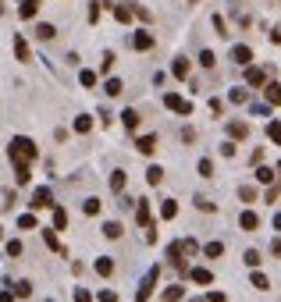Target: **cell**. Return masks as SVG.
Here are the masks:
<instances>
[{
	"label": "cell",
	"instance_id": "9f6ffc18",
	"mask_svg": "<svg viewBox=\"0 0 281 302\" xmlns=\"http://www.w3.org/2000/svg\"><path fill=\"white\" fill-rule=\"evenodd\" d=\"M136 302H142V299H136Z\"/></svg>",
	"mask_w": 281,
	"mask_h": 302
},
{
	"label": "cell",
	"instance_id": "4fadbf2b",
	"mask_svg": "<svg viewBox=\"0 0 281 302\" xmlns=\"http://www.w3.org/2000/svg\"><path fill=\"white\" fill-rule=\"evenodd\" d=\"M103 93H107V96H121L125 93V82L121 79H107V82H103Z\"/></svg>",
	"mask_w": 281,
	"mask_h": 302
},
{
	"label": "cell",
	"instance_id": "6da1fadb",
	"mask_svg": "<svg viewBox=\"0 0 281 302\" xmlns=\"http://www.w3.org/2000/svg\"><path fill=\"white\" fill-rule=\"evenodd\" d=\"M36 142L32 139H25V135H18V139H11V146H7V157L14 160V164H28V160H36Z\"/></svg>",
	"mask_w": 281,
	"mask_h": 302
},
{
	"label": "cell",
	"instance_id": "ba28073f",
	"mask_svg": "<svg viewBox=\"0 0 281 302\" xmlns=\"http://www.w3.org/2000/svg\"><path fill=\"white\" fill-rule=\"evenodd\" d=\"M231 60H235L239 68H246L249 60H253V50H249V47H235V50H231Z\"/></svg>",
	"mask_w": 281,
	"mask_h": 302
},
{
	"label": "cell",
	"instance_id": "1f68e13d",
	"mask_svg": "<svg viewBox=\"0 0 281 302\" xmlns=\"http://www.w3.org/2000/svg\"><path fill=\"white\" fill-rule=\"evenodd\" d=\"M114 18L121 22V25H128V22H132V7H125V4H117V7H114Z\"/></svg>",
	"mask_w": 281,
	"mask_h": 302
},
{
	"label": "cell",
	"instance_id": "603a6c76",
	"mask_svg": "<svg viewBox=\"0 0 281 302\" xmlns=\"http://www.w3.org/2000/svg\"><path fill=\"white\" fill-rule=\"evenodd\" d=\"M75 132H79V135L93 132V117H89V114H79V117H75Z\"/></svg>",
	"mask_w": 281,
	"mask_h": 302
},
{
	"label": "cell",
	"instance_id": "7a4b0ae2",
	"mask_svg": "<svg viewBox=\"0 0 281 302\" xmlns=\"http://www.w3.org/2000/svg\"><path fill=\"white\" fill-rule=\"evenodd\" d=\"M164 107H168V110H174V114H182V117H189V114H192V103H189V100H182L178 93H168V96H164Z\"/></svg>",
	"mask_w": 281,
	"mask_h": 302
},
{
	"label": "cell",
	"instance_id": "7dc6e473",
	"mask_svg": "<svg viewBox=\"0 0 281 302\" xmlns=\"http://www.w3.org/2000/svg\"><path fill=\"white\" fill-rule=\"evenodd\" d=\"M75 302H93V292H85V288H75Z\"/></svg>",
	"mask_w": 281,
	"mask_h": 302
},
{
	"label": "cell",
	"instance_id": "ab89813d",
	"mask_svg": "<svg viewBox=\"0 0 281 302\" xmlns=\"http://www.w3.org/2000/svg\"><path fill=\"white\" fill-rule=\"evenodd\" d=\"M79 82H82L85 89H93V85H96V71H82V75H79Z\"/></svg>",
	"mask_w": 281,
	"mask_h": 302
},
{
	"label": "cell",
	"instance_id": "ee69618b",
	"mask_svg": "<svg viewBox=\"0 0 281 302\" xmlns=\"http://www.w3.org/2000/svg\"><path fill=\"white\" fill-rule=\"evenodd\" d=\"M114 68V54H103V60H100V75H107Z\"/></svg>",
	"mask_w": 281,
	"mask_h": 302
},
{
	"label": "cell",
	"instance_id": "e575fe53",
	"mask_svg": "<svg viewBox=\"0 0 281 302\" xmlns=\"http://www.w3.org/2000/svg\"><path fill=\"white\" fill-rule=\"evenodd\" d=\"M100 206H103V203L96 199V195H89V199L82 203V210H85V214H89V217H93V214H100Z\"/></svg>",
	"mask_w": 281,
	"mask_h": 302
},
{
	"label": "cell",
	"instance_id": "5b68a950",
	"mask_svg": "<svg viewBox=\"0 0 281 302\" xmlns=\"http://www.w3.org/2000/svg\"><path fill=\"white\" fill-rule=\"evenodd\" d=\"M132 47H136V50H153V32H146V28H139V32L132 36Z\"/></svg>",
	"mask_w": 281,
	"mask_h": 302
},
{
	"label": "cell",
	"instance_id": "f1b7e54d",
	"mask_svg": "<svg viewBox=\"0 0 281 302\" xmlns=\"http://www.w3.org/2000/svg\"><path fill=\"white\" fill-rule=\"evenodd\" d=\"M267 135L274 146H281V121H267Z\"/></svg>",
	"mask_w": 281,
	"mask_h": 302
},
{
	"label": "cell",
	"instance_id": "44dd1931",
	"mask_svg": "<svg viewBox=\"0 0 281 302\" xmlns=\"http://www.w3.org/2000/svg\"><path fill=\"white\" fill-rule=\"evenodd\" d=\"M160 217H164V220H174V217H178V203H174V199H164V206H160Z\"/></svg>",
	"mask_w": 281,
	"mask_h": 302
},
{
	"label": "cell",
	"instance_id": "4dcf8cb0",
	"mask_svg": "<svg viewBox=\"0 0 281 302\" xmlns=\"http://www.w3.org/2000/svg\"><path fill=\"white\" fill-rule=\"evenodd\" d=\"M171 71L178 75V79H185V75H189V60H185V57H174V64H171Z\"/></svg>",
	"mask_w": 281,
	"mask_h": 302
},
{
	"label": "cell",
	"instance_id": "7bdbcfd3",
	"mask_svg": "<svg viewBox=\"0 0 281 302\" xmlns=\"http://www.w3.org/2000/svg\"><path fill=\"white\" fill-rule=\"evenodd\" d=\"M96 299H100V302H117V292H111V288H100V292H96Z\"/></svg>",
	"mask_w": 281,
	"mask_h": 302
},
{
	"label": "cell",
	"instance_id": "2e32d148",
	"mask_svg": "<svg viewBox=\"0 0 281 302\" xmlns=\"http://www.w3.org/2000/svg\"><path fill=\"white\" fill-rule=\"evenodd\" d=\"M125 185H128V174L125 171H111V189L114 192H125Z\"/></svg>",
	"mask_w": 281,
	"mask_h": 302
},
{
	"label": "cell",
	"instance_id": "74e56055",
	"mask_svg": "<svg viewBox=\"0 0 281 302\" xmlns=\"http://www.w3.org/2000/svg\"><path fill=\"white\" fill-rule=\"evenodd\" d=\"M242 263H246V267H260V252H256V249H246Z\"/></svg>",
	"mask_w": 281,
	"mask_h": 302
},
{
	"label": "cell",
	"instance_id": "f546056e",
	"mask_svg": "<svg viewBox=\"0 0 281 302\" xmlns=\"http://www.w3.org/2000/svg\"><path fill=\"white\" fill-rule=\"evenodd\" d=\"M160 181H164V171H160L157 164H153V167L146 171V185H160Z\"/></svg>",
	"mask_w": 281,
	"mask_h": 302
},
{
	"label": "cell",
	"instance_id": "6f0895ef",
	"mask_svg": "<svg viewBox=\"0 0 281 302\" xmlns=\"http://www.w3.org/2000/svg\"><path fill=\"white\" fill-rule=\"evenodd\" d=\"M47 302H50V299H47Z\"/></svg>",
	"mask_w": 281,
	"mask_h": 302
},
{
	"label": "cell",
	"instance_id": "836d02e7",
	"mask_svg": "<svg viewBox=\"0 0 281 302\" xmlns=\"http://www.w3.org/2000/svg\"><path fill=\"white\" fill-rule=\"evenodd\" d=\"M103 235H107V238H121V224H117V220H107V224H103Z\"/></svg>",
	"mask_w": 281,
	"mask_h": 302
},
{
	"label": "cell",
	"instance_id": "bcb514c9",
	"mask_svg": "<svg viewBox=\"0 0 281 302\" xmlns=\"http://www.w3.org/2000/svg\"><path fill=\"white\" fill-rule=\"evenodd\" d=\"M4 249H7V256H22V242H18V238H11Z\"/></svg>",
	"mask_w": 281,
	"mask_h": 302
},
{
	"label": "cell",
	"instance_id": "277c9868",
	"mask_svg": "<svg viewBox=\"0 0 281 302\" xmlns=\"http://www.w3.org/2000/svg\"><path fill=\"white\" fill-rule=\"evenodd\" d=\"M136 149H139L142 157H153V153H157V135H139V139H136Z\"/></svg>",
	"mask_w": 281,
	"mask_h": 302
},
{
	"label": "cell",
	"instance_id": "cb8c5ba5",
	"mask_svg": "<svg viewBox=\"0 0 281 302\" xmlns=\"http://www.w3.org/2000/svg\"><path fill=\"white\" fill-rule=\"evenodd\" d=\"M221 252H225V246H221V242H206V246H203V256H206V260H217Z\"/></svg>",
	"mask_w": 281,
	"mask_h": 302
},
{
	"label": "cell",
	"instance_id": "30bf717a",
	"mask_svg": "<svg viewBox=\"0 0 281 302\" xmlns=\"http://www.w3.org/2000/svg\"><path fill=\"white\" fill-rule=\"evenodd\" d=\"M96 274L100 277H111L114 274V260H111V256H96Z\"/></svg>",
	"mask_w": 281,
	"mask_h": 302
},
{
	"label": "cell",
	"instance_id": "f907efd6",
	"mask_svg": "<svg viewBox=\"0 0 281 302\" xmlns=\"http://www.w3.org/2000/svg\"><path fill=\"white\" fill-rule=\"evenodd\" d=\"M0 302H14V292L7 288V292H0Z\"/></svg>",
	"mask_w": 281,
	"mask_h": 302
},
{
	"label": "cell",
	"instance_id": "ffe728a7",
	"mask_svg": "<svg viewBox=\"0 0 281 302\" xmlns=\"http://www.w3.org/2000/svg\"><path fill=\"white\" fill-rule=\"evenodd\" d=\"M249 281H253V288H256V292H267V288H271V277H267V274H260V270H253V277H249Z\"/></svg>",
	"mask_w": 281,
	"mask_h": 302
},
{
	"label": "cell",
	"instance_id": "11a10c76",
	"mask_svg": "<svg viewBox=\"0 0 281 302\" xmlns=\"http://www.w3.org/2000/svg\"><path fill=\"white\" fill-rule=\"evenodd\" d=\"M192 302H203V299H192Z\"/></svg>",
	"mask_w": 281,
	"mask_h": 302
},
{
	"label": "cell",
	"instance_id": "7402d4cb",
	"mask_svg": "<svg viewBox=\"0 0 281 302\" xmlns=\"http://www.w3.org/2000/svg\"><path fill=\"white\" fill-rule=\"evenodd\" d=\"M43 242H47L50 249H57V252H64L68 256V249H61V242H57V235H54V228H43Z\"/></svg>",
	"mask_w": 281,
	"mask_h": 302
},
{
	"label": "cell",
	"instance_id": "83f0119b",
	"mask_svg": "<svg viewBox=\"0 0 281 302\" xmlns=\"http://www.w3.org/2000/svg\"><path fill=\"white\" fill-rule=\"evenodd\" d=\"M121 121H125V128H128V132H136V128H139V110H125Z\"/></svg>",
	"mask_w": 281,
	"mask_h": 302
},
{
	"label": "cell",
	"instance_id": "d590c367",
	"mask_svg": "<svg viewBox=\"0 0 281 302\" xmlns=\"http://www.w3.org/2000/svg\"><path fill=\"white\" fill-rule=\"evenodd\" d=\"M14 295H18V299H28V295H32V284H28V281H18V284H14Z\"/></svg>",
	"mask_w": 281,
	"mask_h": 302
},
{
	"label": "cell",
	"instance_id": "8d00e7d4",
	"mask_svg": "<svg viewBox=\"0 0 281 302\" xmlns=\"http://www.w3.org/2000/svg\"><path fill=\"white\" fill-rule=\"evenodd\" d=\"M199 64H203V68H214V64H217V54H214V50H203V54H199Z\"/></svg>",
	"mask_w": 281,
	"mask_h": 302
},
{
	"label": "cell",
	"instance_id": "d6a6232c",
	"mask_svg": "<svg viewBox=\"0 0 281 302\" xmlns=\"http://www.w3.org/2000/svg\"><path fill=\"white\" fill-rule=\"evenodd\" d=\"M182 295H185V288H182V284H171V288L164 292V302H178Z\"/></svg>",
	"mask_w": 281,
	"mask_h": 302
},
{
	"label": "cell",
	"instance_id": "5bb4252c",
	"mask_svg": "<svg viewBox=\"0 0 281 302\" xmlns=\"http://www.w3.org/2000/svg\"><path fill=\"white\" fill-rule=\"evenodd\" d=\"M139 203V210H136V220L142 224V228H150V203H146V199H136Z\"/></svg>",
	"mask_w": 281,
	"mask_h": 302
},
{
	"label": "cell",
	"instance_id": "484cf974",
	"mask_svg": "<svg viewBox=\"0 0 281 302\" xmlns=\"http://www.w3.org/2000/svg\"><path fill=\"white\" fill-rule=\"evenodd\" d=\"M36 36H39V39H54V36H57V28H54L50 22H39V25H36Z\"/></svg>",
	"mask_w": 281,
	"mask_h": 302
},
{
	"label": "cell",
	"instance_id": "816d5d0a",
	"mask_svg": "<svg viewBox=\"0 0 281 302\" xmlns=\"http://www.w3.org/2000/svg\"><path fill=\"white\" fill-rule=\"evenodd\" d=\"M274 231H281V214H278V217H274Z\"/></svg>",
	"mask_w": 281,
	"mask_h": 302
},
{
	"label": "cell",
	"instance_id": "d6986e66",
	"mask_svg": "<svg viewBox=\"0 0 281 302\" xmlns=\"http://www.w3.org/2000/svg\"><path fill=\"white\" fill-rule=\"evenodd\" d=\"M28 178H32L28 164H14V181H18V185H28Z\"/></svg>",
	"mask_w": 281,
	"mask_h": 302
},
{
	"label": "cell",
	"instance_id": "f5cc1de1",
	"mask_svg": "<svg viewBox=\"0 0 281 302\" xmlns=\"http://www.w3.org/2000/svg\"><path fill=\"white\" fill-rule=\"evenodd\" d=\"M0 11H4V0H0Z\"/></svg>",
	"mask_w": 281,
	"mask_h": 302
},
{
	"label": "cell",
	"instance_id": "9a60e30c",
	"mask_svg": "<svg viewBox=\"0 0 281 302\" xmlns=\"http://www.w3.org/2000/svg\"><path fill=\"white\" fill-rule=\"evenodd\" d=\"M14 57L18 60H32V54H28V43L22 36H14Z\"/></svg>",
	"mask_w": 281,
	"mask_h": 302
},
{
	"label": "cell",
	"instance_id": "b9f144b4",
	"mask_svg": "<svg viewBox=\"0 0 281 302\" xmlns=\"http://www.w3.org/2000/svg\"><path fill=\"white\" fill-rule=\"evenodd\" d=\"M228 100H231V103H246V100H249V93H246V89H231Z\"/></svg>",
	"mask_w": 281,
	"mask_h": 302
},
{
	"label": "cell",
	"instance_id": "f6af8a7d",
	"mask_svg": "<svg viewBox=\"0 0 281 302\" xmlns=\"http://www.w3.org/2000/svg\"><path fill=\"white\" fill-rule=\"evenodd\" d=\"M18 228H25V231L36 228V217H32V214H22V217H18Z\"/></svg>",
	"mask_w": 281,
	"mask_h": 302
},
{
	"label": "cell",
	"instance_id": "db71d44e",
	"mask_svg": "<svg viewBox=\"0 0 281 302\" xmlns=\"http://www.w3.org/2000/svg\"><path fill=\"white\" fill-rule=\"evenodd\" d=\"M0 238H4V228H0Z\"/></svg>",
	"mask_w": 281,
	"mask_h": 302
},
{
	"label": "cell",
	"instance_id": "7c38bea8",
	"mask_svg": "<svg viewBox=\"0 0 281 302\" xmlns=\"http://www.w3.org/2000/svg\"><path fill=\"white\" fill-rule=\"evenodd\" d=\"M263 96H267V107H278V103H281V85L271 82L267 89H263Z\"/></svg>",
	"mask_w": 281,
	"mask_h": 302
},
{
	"label": "cell",
	"instance_id": "8fae6325",
	"mask_svg": "<svg viewBox=\"0 0 281 302\" xmlns=\"http://www.w3.org/2000/svg\"><path fill=\"white\" fill-rule=\"evenodd\" d=\"M228 135H231V139H246L249 125H246V121H228Z\"/></svg>",
	"mask_w": 281,
	"mask_h": 302
},
{
	"label": "cell",
	"instance_id": "9c48e42d",
	"mask_svg": "<svg viewBox=\"0 0 281 302\" xmlns=\"http://www.w3.org/2000/svg\"><path fill=\"white\" fill-rule=\"evenodd\" d=\"M39 4H43V0H22V7H18V18H36Z\"/></svg>",
	"mask_w": 281,
	"mask_h": 302
},
{
	"label": "cell",
	"instance_id": "d4e9b609",
	"mask_svg": "<svg viewBox=\"0 0 281 302\" xmlns=\"http://www.w3.org/2000/svg\"><path fill=\"white\" fill-rule=\"evenodd\" d=\"M246 82H249V85H263V82H267V75H263L260 68H249V71H246Z\"/></svg>",
	"mask_w": 281,
	"mask_h": 302
},
{
	"label": "cell",
	"instance_id": "c3c4849f",
	"mask_svg": "<svg viewBox=\"0 0 281 302\" xmlns=\"http://www.w3.org/2000/svg\"><path fill=\"white\" fill-rule=\"evenodd\" d=\"M214 28H217V36H228L225 32V18H221V14H214Z\"/></svg>",
	"mask_w": 281,
	"mask_h": 302
},
{
	"label": "cell",
	"instance_id": "52a82bcc",
	"mask_svg": "<svg viewBox=\"0 0 281 302\" xmlns=\"http://www.w3.org/2000/svg\"><path fill=\"white\" fill-rule=\"evenodd\" d=\"M189 277L196 281V284H214V270H206V267H196V270H189Z\"/></svg>",
	"mask_w": 281,
	"mask_h": 302
},
{
	"label": "cell",
	"instance_id": "8992f818",
	"mask_svg": "<svg viewBox=\"0 0 281 302\" xmlns=\"http://www.w3.org/2000/svg\"><path fill=\"white\" fill-rule=\"evenodd\" d=\"M239 228L242 231H256L260 228V217L253 214V210H242V214H239Z\"/></svg>",
	"mask_w": 281,
	"mask_h": 302
},
{
	"label": "cell",
	"instance_id": "60d3db41",
	"mask_svg": "<svg viewBox=\"0 0 281 302\" xmlns=\"http://www.w3.org/2000/svg\"><path fill=\"white\" fill-rule=\"evenodd\" d=\"M192 203H196V210H203V214H206V210H210V214H214V203L206 199V195H196V199H192Z\"/></svg>",
	"mask_w": 281,
	"mask_h": 302
},
{
	"label": "cell",
	"instance_id": "4316f807",
	"mask_svg": "<svg viewBox=\"0 0 281 302\" xmlns=\"http://www.w3.org/2000/svg\"><path fill=\"white\" fill-rule=\"evenodd\" d=\"M196 171H199V178H214V160H210V157H203V160L196 164Z\"/></svg>",
	"mask_w": 281,
	"mask_h": 302
},
{
	"label": "cell",
	"instance_id": "3957f363",
	"mask_svg": "<svg viewBox=\"0 0 281 302\" xmlns=\"http://www.w3.org/2000/svg\"><path fill=\"white\" fill-rule=\"evenodd\" d=\"M32 210H47V206H54V192L50 189H36L32 192V203H28Z\"/></svg>",
	"mask_w": 281,
	"mask_h": 302
},
{
	"label": "cell",
	"instance_id": "e0dca14e",
	"mask_svg": "<svg viewBox=\"0 0 281 302\" xmlns=\"http://www.w3.org/2000/svg\"><path fill=\"white\" fill-rule=\"evenodd\" d=\"M256 181H260V185H274V181H278L274 167H256Z\"/></svg>",
	"mask_w": 281,
	"mask_h": 302
},
{
	"label": "cell",
	"instance_id": "f35d334b",
	"mask_svg": "<svg viewBox=\"0 0 281 302\" xmlns=\"http://www.w3.org/2000/svg\"><path fill=\"white\" fill-rule=\"evenodd\" d=\"M239 195H242L246 203H256V189L253 185H239Z\"/></svg>",
	"mask_w": 281,
	"mask_h": 302
},
{
	"label": "cell",
	"instance_id": "ac0fdd59",
	"mask_svg": "<svg viewBox=\"0 0 281 302\" xmlns=\"http://www.w3.org/2000/svg\"><path fill=\"white\" fill-rule=\"evenodd\" d=\"M61 228H68V210L54 206V231H61Z\"/></svg>",
	"mask_w": 281,
	"mask_h": 302
},
{
	"label": "cell",
	"instance_id": "681fc988",
	"mask_svg": "<svg viewBox=\"0 0 281 302\" xmlns=\"http://www.w3.org/2000/svg\"><path fill=\"white\" fill-rule=\"evenodd\" d=\"M221 153H225V157H235V142H231V139L221 142Z\"/></svg>",
	"mask_w": 281,
	"mask_h": 302
}]
</instances>
